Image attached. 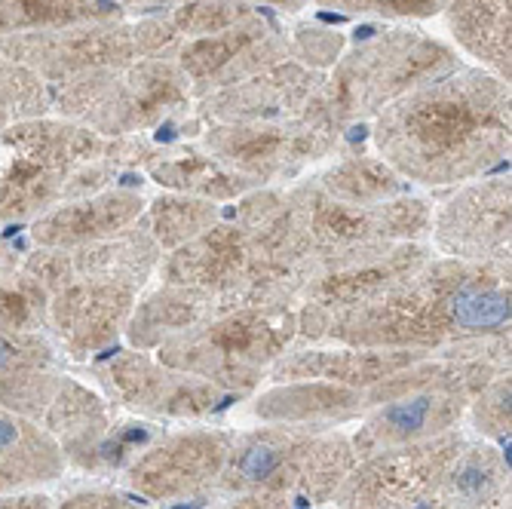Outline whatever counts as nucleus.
I'll return each mask as SVG.
<instances>
[{"mask_svg": "<svg viewBox=\"0 0 512 509\" xmlns=\"http://www.w3.org/2000/svg\"><path fill=\"white\" fill-rule=\"evenodd\" d=\"M375 142L408 178H473L509 154V83L476 68L439 74L384 108Z\"/></svg>", "mask_w": 512, "mask_h": 509, "instance_id": "nucleus-1", "label": "nucleus"}, {"mask_svg": "<svg viewBox=\"0 0 512 509\" xmlns=\"http://www.w3.org/2000/svg\"><path fill=\"white\" fill-rule=\"evenodd\" d=\"M503 264L436 267L424 280L344 319L341 338L362 347H421L448 338H482L509 326Z\"/></svg>", "mask_w": 512, "mask_h": 509, "instance_id": "nucleus-2", "label": "nucleus"}, {"mask_svg": "<svg viewBox=\"0 0 512 509\" xmlns=\"http://www.w3.org/2000/svg\"><path fill=\"white\" fill-rule=\"evenodd\" d=\"M356 464L341 436H310L270 427L230 448L221 485L234 491L230 509H298L335 497Z\"/></svg>", "mask_w": 512, "mask_h": 509, "instance_id": "nucleus-3", "label": "nucleus"}, {"mask_svg": "<svg viewBox=\"0 0 512 509\" xmlns=\"http://www.w3.org/2000/svg\"><path fill=\"white\" fill-rule=\"evenodd\" d=\"M105 154L96 132L65 117H31L0 129V224L74 200L80 175Z\"/></svg>", "mask_w": 512, "mask_h": 509, "instance_id": "nucleus-4", "label": "nucleus"}, {"mask_svg": "<svg viewBox=\"0 0 512 509\" xmlns=\"http://www.w3.org/2000/svg\"><path fill=\"white\" fill-rule=\"evenodd\" d=\"M169 40L172 31L163 25L123 28L111 22H92L59 31L0 37V50L46 83H65L89 71L132 65L138 56H157Z\"/></svg>", "mask_w": 512, "mask_h": 509, "instance_id": "nucleus-5", "label": "nucleus"}, {"mask_svg": "<svg viewBox=\"0 0 512 509\" xmlns=\"http://www.w3.org/2000/svg\"><path fill=\"white\" fill-rule=\"evenodd\" d=\"M181 74L172 65H123L89 71L59 83L53 108L92 132L114 135L135 129L166 111V102H181Z\"/></svg>", "mask_w": 512, "mask_h": 509, "instance_id": "nucleus-6", "label": "nucleus"}, {"mask_svg": "<svg viewBox=\"0 0 512 509\" xmlns=\"http://www.w3.org/2000/svg\"><path fill=\"white\" fill-rule=\"evenodd\" d=\"M463 448L467 442L460 433H442L371 451L362 467L347 473L335 500L341 509H430Z\"/></svg>", "mask_w": 512, "mask_h": 509, "instance_id": "nucleus-7", "label": "nucleus"}, {"mask_svg": "<svg viewBox=\"0 0 512 509\" xmlns=\"http://www.w3.org/2000/svg\"><path fill=\"white\" fill-rule=\"evenodd\" d=\"M467 405L470 402H467V375H463V368L451 365V368H430L427 375H411L408 384L368 418L365 433L356 439V454L365 457L381 448L424 442L451 433V427L457 424Z\"/></svg>", "mask_w": 512, "mask_h": 509, "instance_id": "nucleus-8", "label": "nucleus"}, {"mask_svg": "<svg viewBox=\"0 0 512 509\" xmlns=\"http://www.w3.org/2000/svg\"><path fill=\"white\" fill-rule=\"evenodd\" d=\"M445 68H451V53L445 46L399 31V37L356 53L353 62L341 68V77L335 80V92L341 99L338 114L390 105L414 86L439 77Z\"/></svg>", "mask_w": 512, "mask_h": 509, "instance_id": "nucleus-9", "label": "nucleus"}, {"mask_svg": "<svg viewBox=\"0 0 512 509\" xmlns=\"http://www.w3.org/2000/svg\"><path fill=\"white\" fill-rule=\"evenodd\" d=\"M230 454V436L224 433H188L175 436L166 445L154 448L142 460H135L129 479L148 497L169 500L194 494L197 488L221 476Z\"/></svg>", "mask_w": 512, "mask_h": 509, "instance_id": "nucleus-10", "label": "nucleus"}, {"mask_svg": "<svg viewBox=\"0 0 512 509\" xmlns=\"http://www.w3.org/2000/svg\"><path fill=\"white\" fill-rule=\"evenodd\" d=\"M439 243L460 258H503L509 249V181L467 188L439 215Z\"/></svg>", "mask_w": 512, "mask_h": 509, "instance_id": "nucleus-11", "label": "nucleus"}, {"mask_svg": "<svg viewBox=\"0 0 512 509\" xmlns=\"http://www.w3.org/2000/svg\"><path fill=\"white\" fill-rule=\"evenodd\" d=\"M126 304L129 289H123L117 280L108 283L105 276H92V280H71L53 292L46 313H50L59 338L80 356L102 347L117 332Z\"/></svg>", "mask_w": 512, "mask_h": 509, "instance_id": "nucleus-12", "label": "nucleus"}, {"mask_svg": "<svg viewBox=\"0 0 512 509\" xmlns=\"http://www.w3.org/2000/svg\"><path fill=\"white\" fill-rule=\"evenodd\" d=\"M65 470L59 439L34 418L0 405V497L56 482Z\"/></svg>", "mask_w": 512, "mask_h": 509, "instance_id": "nucleus-13", "label": "nucleus"}, {"mask_svg": "<svg viewBox=\"0 0 512 509\" xmlns=\"http://www.w3.org/2000/svg\"><path fill=\"white\" fill-rule=\"evenodd\" d=\"M59 384L50 344L34 332L0 329V405L37 418L53 402Z\"/></svg>", "mask_w": 512, "mask_h": 509, "instance_id": "nucleus-14", "label": "nucleus"}, {"mask_svg": "<svg viewBox=\"0 0 512 509\" xmlns=\"http://www.w3.org/2000/svg\"><path fill=\"white\" fill-rule=\"evenodd\" d=\"M138 212V200L126 194L83 197L56 206L34 224V240L43 249H80L99 243L117 227L129 224Z\"/></svg>", "mask_w": 512, "mask_h": 509, "instance_id": "nucleus-15", "label": "nucleus"}, {"mask_svg": "<svg viewBox=\"0 0 512 509\" xmlns=\"http://www.w3.org/2000/svg\"><path fill=\"white\" fill-rule=\"evenodd\" d=\"M445 10L454 40L479 59L488 74L509 83V0H445Z\"/></svg>", "mask_w": 512, "mask_h": 509, "instance_id": "nucleus-16", "label": "nucleus"}, {"mask_svg": "<svg viewBox=\"0 0 512 509\" xmlns=\"http://www.w3.org/2000/svg\"><path fill=\"white\" fill-rule=\"evenodd\" d=\"M117 0H0V37L111 22Z\"/></svg>", "mask_w": 512, "mask_h": 509, "instance_id": "nucleus-17", "label": "nucleus"}, {"mask_svg": "<svg viewBox=\"0 0 512 509\" xmlns=\"http://www.w3.org/2000/svg\"><path fill=\"white\" fill-rule=\"evenodd\" d=\"M503 488L506 476L494 451L488 445H473L457 454L433 503L442 509H488L500 500Z\"/></svg>", "mask_w": 512, "mask_h": 509, "instance_id": "nucleus-18", "label": "nucleus"}, {"mask_svg": "<svg viewBox=\"0 0 512 509\" xmlns=\"http://www.w3.org/2000/svg\"><path fill=\"white\" fill-rule=\"evenodd\" d=\"M0 105L16 120L46 117V111L53 108L50 83L37 77L31 68L13 62L4 50H0Z\"/></svg>", "mask_w": 512, "mask_h": 509, "instance_id": "nucleus-19", "label": "nucleus"}, {"mask_svg": "<svg viewBox=\"0 0 512 509\" xmlns=\"http://www.w3.org/2000/svg\"><path fill=\"white\" fill-rule=\"evenodd\" d=\"M319 7H335L347 13H381V16H433L445 0H316Z\"/></svg>", "mask_w": 512, "mask_h": 509, "instance_id": "nucleus-20", "label": "nucleus"}, {"mask_svg": "<svg viewBox=\"0 0 512 509\" xmlns=\"http://www.w3.org/2000/svg\"><path fill=\"white\" fill-rule=\"evenodd\" d=\"M56 509H132L123 497L114 494H102V491H92V494H77L65 503H59Z\"/></svg>", "mask_w": 512, "mask_h": 509, "instance_id": "nucleus-21", "label": "nucleus"}, {"mask_svg": "<svg viewBox=\"0 0 512 509\" xmlns=\"http://www.w3.org/2000/svg\"><path fill=\"white\" fill-rule=\"evenodd\" d=\"M117 4H194V0H117ZM249 4V0H246ZM267 4L276 7H289V10H301L304 0H267Z\"/></svg>", "mask_w": 512, "mask_h": 509, "instance_id": "nucleus-22", "label": "nucleus"}, {"mask_svg": "<svg viewBox=\"0 0 512 509\" xmlns=\"http://www.w3.org/2000/svg\"><path fill=\"white\" fill-rule=\"evenodd\" d=\"M10 273H16V255L0 243V280H7Z\"/></svg>", "mask_w": 512, "mask_h": 509, "instance_id": "nucleus-23", "label": "nucleus"}, {"mask_svg": "<svg viewBox=\"0 0 512 509\" xmlns=\"http://www.w3.org/2000/svg\"><path fill=\"white\" fill-rule=\"evenodd\" d=\"M13 123V117H10V111L4 108V105H0V129H7Z\"/></svg>", "mask_w": 512, "mask_h": 509, "instance_id": "nucleus-24", "label": "nucleus"}]
</instances>
